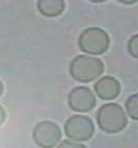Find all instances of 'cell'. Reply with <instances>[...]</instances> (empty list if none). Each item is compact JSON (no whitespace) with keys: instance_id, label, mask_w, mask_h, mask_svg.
Segmentation results:
<instances>
[{"instance_id":"cell-9","label":"cell","mask_w":138,"mask_h":148,"mask_svg":"<svg viewBox=\"0 0 138 148\" xmlns=\"http://www.w3.org/2000/svg\"><path fill=\"white\" fill-rule=\"evenodd\" d=\"M126 110L128 115L133 119L137 120L138 119V95L133 94L128 97L126 101Z\"/></svg>"},{"instance_id":"cell-3","label":"cell","mask_w":138,"mask_h":148,"mask_svg":"<svg viewBox=\"0 0 138 148\" xmlns=\"http://www.w3.org/2000/svg\"><path fill=\"white\" fill-rule=\"evenodd\" d=\"M79 48L84 53L90 55H101L108 50L110 40L105 30L90 27L82 32L78 40Z\"/></svg>"},{"instance_id":"cell-2","label":"cell","mask_w":138,"mask_h":148,"mask_svg":"<svg viewBox=\"0 0 138 148\" xmlns=\"http://www.w3.org/2000/svg\"><path fill=\"white\" fill-rule=\"evenodd\" d=\"M97 122L102 131L108 134L119 133L128 123L125 112L118 104H105L98 110Z\"/></svg>"},{"instance_id":"cell-12","label":"cell","mask_w":138,"mask_h":148,"mask_svg":"<svg viewBox=\"0 0 138 148\" xmlns=\"http://www.w3.org/2000/svg\"><path fill=\"white\" fill-rule=\"evenodd\" d=\"M5 117H6V114H5V111L3 110V108L0 106V125L4 122Z\"/></svg>"},{"instance_id":"cell-5","label":"cell","mask_w":138,"mask_h":148,"mask_svg":"<svg viewBox=\"0 0 138 148\" xmlns=\"http://www.w3.org/2000/svg\"><path fill=\"white\" fill-rule=\"evenodd\" d=\"M32 138L41 148H53L61 139V131L52 121H42L33 128Z\"/></svg>"},{"instance_id":"cell-7","label":"cell","mask_w":138,"mask_h":148,"mask_svg":"<svg viewBox=\"0 0 138 148\" xmlns=\"http://www.w3.org/2000/svg\"><path fill=\"white\" fill-rule=\"evenodd\" d=\"M95 92L99 99L104 101H111L117 97L121 92V84L113 77H103L96 82L94 86Z\"/></svg>"},{"instance_id":"cell-6","label":"cell","mask_w":138,"mask_h":148,"mask_svg":"<svg viewBox=\"0 0 138 148\" xmlns=\"http://www.w3.org/2000/svg\"><path fill=\"white\" fill-rule=\"evenodd\" d=\"M70 108L78 113H86L96 107L97 99L88 87H76L69 93L68 97Z\"/></svg>"},{"instance_id":"cell-8","label":"cell","mask_w":138,"mask_h":148,"mask_svg":"<svg viewBox=\"0 0 138 148\" xmlns=\"http://www.w3.org/2000/svg\"><path fill=\"white\" fill-rule=\"evenodd\" d=\"M37 10L43 16L48 18L58 17L64 10L63 0H39L37 3Z\"/></svg>"},{"instance_id":"cell-11","label":"cell","mask_w":138,"mask_h":148,"mask_svg":"<svg viewBox=\"0 0 138 148\" xmlns=\"http://www.w3.org/2000/svg\"><path fill=\"white\" fill-rule=\"evenodd\" d=\"M57 148H86V146L78 142H75V141L64 140L59 144Z\"/></svg>"},{"instance_id":"cell-1","label":"cell","mask_w":138,"mask_h":148,"mask_svg":"<svg viewBox=\"0 0 138 148\" xmlns=\"http://www.w3.org/2000/svg\"><path fill=\"white\" fill-rule=\"evenodd\" d=\"M104 73V64L97 57L79 55L70 64V74L77 82L88 83L98 79Z\"/></svg>"},{"instance_id":"cell-13","label":"cell","mask_w":138,"mask_h":148,"mask_svg":"<svg viewBox=\"0 0 138 148\" xmlns=\"http://www.w3.org/2000/svg\"><path fill=\"white\" fill-rule=\"evenodd\" d=\"M2 92H3V84H2V82L0 81V95L2 94Z\"/></svg>"},{"instance_id":"cell-4","label":"cell","mask_w":138,"mask_h":148,"mask_svg":"<svg viewBox=\"0 0 138 148\" xmlns=\"http://www.w3.org/2000/svg\"><path fill=\"white\" fill-rule=\"evenodd\" d=\"M64 133L75 142L88 141L95 133V125L90 118L84 115H73L64 124Z\"/></svg>"},{"instance_id":"cell-10","label":"cell","mask_w":138,"mask_h":148,"mask_svg":"<svg viewBox=\"0 0 138 148\" xmlns=\"http://www.w3.org/2000/svg\"><path fill=\"white\" fill-rule=\"evenodd\" d=\"M128 51L132 57L137 58L138 57V35L135 34L131 37L128 42Z\"/></svg>"}]
</instances>
